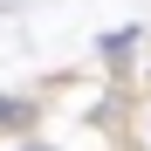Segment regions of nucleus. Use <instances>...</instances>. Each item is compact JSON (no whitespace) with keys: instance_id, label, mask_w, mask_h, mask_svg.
<instances>
[{"instance_id":"f257e3e1","label":"nucleus","mask_w":151,"mask_h":151,"mask_svg":"<svg viewBox=\"0 0 151 151\" xmlns=\"http://www.w3.org/2000/svg\"><path fill=\"white\" fill-rule=\"evenodd\" d=\"M0 124H28V103H14V96H0Z\"/></svg>"},{"instance_id":"f03ea898","label":"nucleus","mask_w":151,"mask_h":151,"mask_svg":"<svg viewBox=\"0 0 151 151\" xmlns=\"http://www.w3.org/2000/svg\"><path fill=\"white\" fill-rule=\"evenodd\" d=\"M28 151H48V144H28Z\"/></svg>"}]
</instances>
